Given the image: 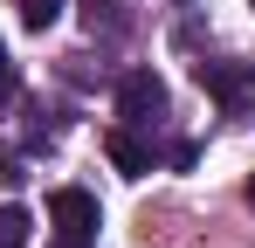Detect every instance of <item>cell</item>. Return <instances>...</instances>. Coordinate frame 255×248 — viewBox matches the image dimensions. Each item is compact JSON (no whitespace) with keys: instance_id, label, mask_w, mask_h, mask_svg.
Instances as JSON below:
<instances>
[{"instance_id":"obj_2","label":"cell","mask_w":255,"mask_h":248,"mask_svg":"<svg viewBox=\"0 0 255 248\" xmlns=\"http://www.w3.org/2000/svg\"><path fill=\"white\" fill-rule=\"evenodd\" d=\"M118 118H125L131 131L159 124V118H166V83L152 76V69H131V76L118 83Z\"/></svg>"},{"instance_id":"obj_4","label":"cell","mask_w":255,"mask_h":248,"mask_svg":"<svg viewBox=\"0 0 255 248\" xmlns=\"http://www.w3.org/2000/svg\"><path fill=\"white\" fill-rule=\"evenodd\" d=\"M104 152H111V165L125 172V179H145L152 172V145L131 131V124H118V131H104Z\"/></svg>"},{"instance_id":"obj_10","label":"cell","mask_w":255,"mask_h":248,"mask_svg":"<svg viewBox=\"0 0 255 248\" xmlns=\"http://www.w3.org/2000/svg\"><path fill=\"white\" fill-rule=\"evenodd\" d=\"M249 207H255V179H249Z\"/></svg>"},{"instance_id":"obj_8","label":"cell","mask_w":255,"mask_h":248,"mask_svg":"<svg viewBox=\"0 0 255 248\" xmlns=\"http://www.w3.org/2000/svg\"><path fill=\"white\" fill-rule=\"evenodd\" d=\"M0 97H14V62H7V48H0Z\"/></svg>"},{"instance_id":"obj_3","label":"cell","mask_w":255,"mask_h":248,"mask_svg":"<svg viewBox=\"0 0 255 248\" xmlns=\"http://www.w3.org/2000/svg\"><path fill=\"white\" fill-rule=\"evenodd\" d=\"M48 221H55V235L90 242V235H97V193H83V186H55V193H48Z\"/></svg>"},{"instance_id":"obj_9","label":"cell","mask_w":255,"mask_h":248,"mask_svg":"<svg viewBox=\"0 0 255 248\" xmlns=\"http://www.w3.org/2000/svg\"><path fill=\"white\" fill-rule=\"evenodd\" d=\"M48 248H90V242H69V235H55V242H48Z\"/></svg>"},{"instance_id":"obj_5","label":"cell","mask_w":255,"mask_h":248,"mask_svg":"<svg viewBox=\"0 0 255 248\" xmlns=\"http://www.w3.org/2000/svg\"><path fill=\"white\" fill-rule=\"evenodd\" d=\"M28 207H0V248H28Z\"/></svg>"},{"instance_id":"obj_7","label":"cell","mask_w":255,"mask_h":248,"mask_svg":"<svg viewBox=\"0 0 255 248\" xmlns=\"http://www.w3.org/2000/svg\"><path fill=\"white\" fill-rule=\"evenodd\" d=\"M21 179H28V172H21V152L0 145V186H21Z\"/></svg>"},{"instance_id":"obj_6","label":"cell","mask_w":255,"mask_h":248,"mask_svg":"<svg viewBox=\"0 0 255 248\" xmlns=\"http://www.w3.org/2000/svg\"><path fill=\"white\" fill-rule=\"evenodd\" d=\"M14 7H21V21H28L35 35H42V28H55V14H62V0H14Z\"/></svg>"},{"instance_id":"obj_1","label":"cell","mask_w":255,"mask_h":248,"mask_svg":"<svg viewBox=\"0 0 255 248\" xmlns=\"http://www.w3.org/2000/svg\"><path fill=\"white\" fill-rule=\"evenodd\" d=\"M200 90L221 104V118L255 124V62H200Z\"/></svg>"}]
</instances>
